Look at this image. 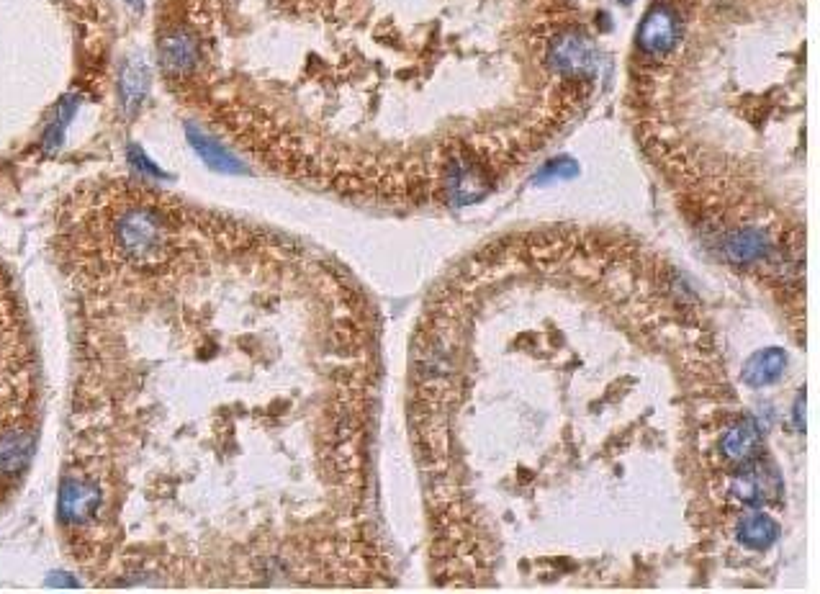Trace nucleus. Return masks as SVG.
I'll use <instances>...</instances> for the list:
<instances>
[{"label":"nucleus","mask_w":820,"mask_h":594,"mask_svg":"<svg viewBox=\"0 0 820 594\" xmlns=\"http://www.w3.org/2000/svg\"><path fill=\"white\" fill-rule=\"evenodd\" d=\"M785 366H787L785 350H779V348L761 350V353H756L754 358L746 363V368H743V381H746L749 386H754V389H761V386L774 384V381L785 373Z\"/></svg>","instance_id":"obj_6"},{"label":"nucleus","mask_w":820,"mask_h":594,"mask_svg":"<svg viewBox=\"0 0 820 594\" xmlns=\"http://www.w3.org/2000/svg\"><path fill=\"white\" fill-rule=\"evenodd\" d=\"M679 13L671 3H656L643 18L641 29H638V47L651 57L671 52L679 42Z\"/></svg>","instance_id":"obj_2"},{"label":"nucleus","mask_w":820,"mask_h":594,"mask_svg":"<svg viewBox=\"0 0 820 594\" xmlns=\"http://www.w3.org/2000/svg\"><path fill=\"white\" fill-rule=\"evenodd\" d=\"M98 504H101V492L96 484H90L85 479H67L60 486V499H57V510L60 517L70 525H80L88 522L96 515Z\"/></svg>","instance_id":"obj_4"},{"label":"nucleus","mask_w":820,"mask_h":594,"mask_svg":"<svg viewBox=\"0 0 820 594\" xmlns=\"http://www.w3.org/2000/svg\"><path fill=\"white\" fill-rule=\"evenodd\" d=\"M769 247L772 245H769L767 232H761V229L754 227L736 229V232L728 234L723 242V250L725 255H728V260H733V263L738 265L756 263V260L767 255Z\"/></svg>","instance_id":"obj_5"},{"label":"nucleus","mask_w":820,"mask_h":594,"mask_svg":"<svg viewBox=\"0 0 820 594\" xmlns=\"http://www.w3.org/2000/svg\"><path fill=\"white\" fill-rule=\"evenodd\" d=\"M761 445V435L759 427H756L754 420H741L738 425H733L731 430L725 432L723 438V453L731 461H751V458L759 453Z\"/></svg>","instance_id":"obj_9"},{"label":"nucleus","mask_w":820,"mask_h":594,"mask_svg":"<svg viewBox=\"0 0 820 594\" xmlns=\"http://www.w3.org/2000/svg\"><path fill=\"white\" fill-rule=\"evenodd\" d=\"M157 54H160V65L165 75L186 78L196 70L198 60H201V44H198L196 34L191 29L178 26V29H170L168 34L162 36Z\"/></svg>","instance_id":"obj_3"},{"label":"nucleus","mask_w":820,"mask_h":594,"mask_svg":"<svg viewBox=\"0 0 820 594\" xmlns=\"http://www.w3.org/2000/svg\"><path fill=\"white\" fill-rule=\"evenodd\" d=\"M75 108H78V101H75V98H65V101L57 106V116H54V121L49 124L47 137H44V150L47 152L60 150L62 139H65V129H67V124H70L72 114H75Z\"/></svg>","instance_id":"obj_13"},{"label":"nucleus","mask_w":820,"mask_h":594,"mask_svg":"<svg viewBox=\"0 0 820 594\" xmlns=\"http://www.w3.org/2000/svg\"><path fill=\"white\" fill-rule=\"evenodd\" d=\"M186 134H188V139H191L193 150L201 155V160H204L206 165H211V168H216V170H224V173H242V170H245L232 152L224 150L222 144L214 142V139H211L209 134L201 132V129L188 126Z\"/></svg>","instance_id":"obj_10"},{"label":"nucleus","mask_w":820,"mask_h":594,"mask_svg":"<svg viewBox=\"0 0 820 594\" xmlns=\"http://www.w3.org/2000/svg\"><path fill=\"white\" fill-rule=\"evenodd\" d=\"M777 522L772 520L764 512H754V515H746L741 522H738V540L743 546L754 548V551H767L777 540Z\"/></svg>","instance_id":"obj_11"},{"label":"nucleus","mask_w":820,"mask_h":594,"mask_svg":"<svg viewBox=\"0 0 820 594\" xmlns=\"http://www.w3.org/2000/svg\"><path fill=\"white\" fill-rule=\"evenodd\" d=\"M126 157H129V162H132V165L139 170V173L152 175V178H165V173H162V170L157 168V165L150 160V157L144 155L142 147H137V144H132V147H129V152H126Z\"/></svg>","instance_id":"obj_14"},{"label":"nucleus","mask_w":820,"mask_h":594,"mask_svg":"<svg viewBox=\"0 0 820 594\" xmlns=\"http://www.w3.org/2000/svg\"><path fill=\"white\" fill-rule=\"evenodd\" d=\"M114 237L124 258L144 265V268L168 263L173 255V227H170L168 216L152 206L126 209L116 219Z\"/></svg>","instance_id":"obj_1"},{"label":"nucleus","mask_w":820,"mask_h":594,"mask_svg":"<svg viewBox=\"0 0 820 594\" xmlns=\"http://www.w3.org/2000/svg\"><path fill=\"white\" fill-rule=\"evenodd\" d=\"M126 3H132V6H142V0H126Z\"/></svg>","instance_id":"obj_15"},{"label":"nucleus","mask_w":820,"mask_h":594,"mask_svg":"<svg viewBox=\"0 0 820 594\" xmlns=\"http://www.w3.org/2000/svg\"><path fill=\"white\" fill-rule=\"evenodd\" d=\"M119 93L126 114H134L150 93V70L142 62H126L119 75Z\"/></svg>","instance_id":"obj_7"},{"label":"nucleus","mask_w":820,"mask_h":594,"mask_svg":"<svg viewBox=\"0 0 820 594\" xmlns=\"http://www.w3.org/2000/svg\"><path fill=\"white\" fill-rule=\"evenodd\" d=\"M731 492L733 497L741 499L743 504H761L764 499L774 497L772 492H777V489H769V486L764 484V476H761L759 468H754V471H743L741 476L733 479Z\"/></svg>","instance_id":"obj_12"},{"label":"nucleus","mask_w":820,"mask_h":594,"mask_svg":"<svg viewBox=\"0 0 820 594\" xmlns=\"http://www.w3.org/2000/svg\"><path fill=\"white\" fill-rule=\"evenodd\" d=\"M31 450H34V438H31L29 432L16 430L3 435L0 438V474H21L29 466Z\"/></svg>","instance_id":"obj_8"}]
</instances>
